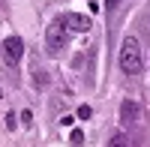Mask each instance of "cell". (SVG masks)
<instances>
[{
	"label": "cell",
	"mask_w": 150,
	"mask_h": 147,
	"mask_svg": "<svg viewBox=\"0 0 150 147\" xmlns=\"http://www.w3.org/2000/svg\"><path fill=\"white\" fill-rule=\"evenodd\" d=\"M0 96H3V93H0Z\"/></svg>",
	"instance_id": "10"
},
{
	"label": "cell",
	"mask_w": 150,
	"mask_h": 147,
	"mask_svg": "<svg viewBox=\"0 0 150 147\" xmlns=\"http://www.w3.org/2000/svg\"><path fill=\"white\" fill-rule=\"evenodd\" d=\"M66 39H69V30H66L63 21H54V24H48V27H45V48H48V54H51V57H57V54L66 48Z\"/></svg>",
	"instance_id": "2"
},
{
	"label": "cell",
	"mask_w": 150,
	"mask_h": 147,
	"mask_svg": "<svg viewBox=\"0 0 150 147\" xmlns=\"http://www.w3.org/2000/svg\"><path fill=\"white\" fill-rule=\"evenodd\" d=\"M21 54H24L21 36H6V39H3V60H6L9 66H15L18 60H21Z\"/></svg>",
	"instance_id": "4"
},
{
	"label": "cell",
	"mask_w": 150,
	"mask_h": 147,
	"mask_svg": "<svg viewBox=\"0 0 150 147\" xmlns=\"http://www.w3.org/2000/svg\"><path fill=\"white\" fill-rule=\"evenodd\" d=\"M117 3H120V0H105V9L111 12V9H117Z\"/></svg>",
	"instance_id": "9"
},
{
	"label": "cell",
	"mask_w": 150,
	"mask_h": 147,
	"mask_svg": "<svg viewBox=\"0 0 150 147\" xmlns=\"http://www.w3.org/2000/svg\"><path fill=\"white\" fill-rule=\"evenodd\" d=\"M108 147H132V141L123 135V132H114V135H111V141H108Z\"/></svg>",
	"instance_id": "6"
},
{
	"label": "cell",
	"mask_w": 150,
	"mask_h": 147,
	"mask_svg": "<svg viewBox=\"0 0 150 147\" xmlns=\"http://www.w3.org/2000/svg\"><path fill=\"white\" fill-rule=\"evenodd\" d=\"M60 21L66 24V30H75V33H87V30H90V24H93L87 15H78V12H66Z\"/></svg>",
	"instance_id": "5"
},
{
	"label": "cell",
	"mask_w": 150,
	"mask_h": 147,
	"mask_svg": "<svg viewBox=\"0 0 150 147\" xmlns=\"http://www.w3.org/2000/svg\"><path fill=\"white\" fill-rule=\"evenodd\" d=\"M90 114H93V111H90V105H81V108H78V117H81V120H87Z\"/></svg>",
	"instance_id": "8"
},
{
	"label": "cell",
	"mask_w": 150,
	"mask_h": 147,
	"mask_svg": "<svg viewBox=\"0 0 150 147\" xmlns=\"http://www.w3.org/2000/svg\"><path fill=\"white\" fill-rule=\"evenodd\" d=\"M120 69L126 75H138L144 69V51H141V39L138 36H126L120 45Z\"/></svg>",
	"instance_id": "1"
},
{
	"label": "cell",
	"mask_w": 150,
	"mask_h": 147,
	"mask_svg": "<svg viewBox=\"0 0 150 147\" xmlns=\"http://www.w3.org/2000/svg\"><path fill=\"white\" fill-rule=\"evenodd\" d=\"M120 120H123V129H141V126H144V111H141V105L132 102V99H126V102L120 105Z\"/></svg>",
	"instance_id": "3"
},
{
	"label": "cell",
	"mask_w": 150,
	"mask_h": 147,
	"mask_svg": "<svg viewBox=\"0 0 150 147\" xmlns=\"http://www.w3.org/2000/svg\"><path fill=\"white\" fill-rule=\"evenodd\" d=\"M84 141V132L81 129H72V144H81Z\"/></svg>",
	"instance_id": "7"
}]
</instances>
